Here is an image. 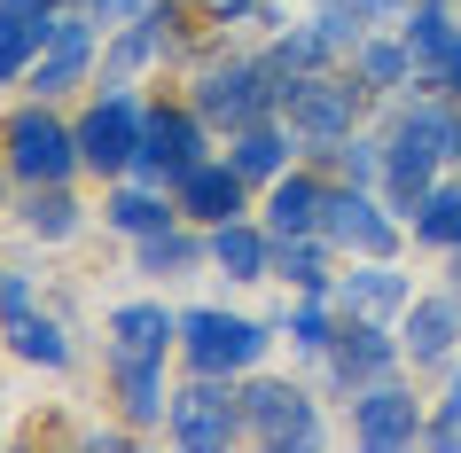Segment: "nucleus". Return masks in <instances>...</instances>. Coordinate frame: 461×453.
Segmentation results:
<instances>
[{"instance_id": "nucleus-25", "label": "nucleus", "mask_w": 461, "mask_h": 453, "mask_svg": "<svg viewBox=\"0 0 461 453\" xmlns=\"http://www.w3.org/2000/svg\"><path fill=\"white\" fill-rule=\"evenodd\" d=\"M110 376L125 391V414L133 422H165L172 399H165V359H110Z\"/></svg>"}, {"instance_id": "nucleus-6", "label": "nucleus", "mask_w": 461, "mask_h": 453, "mask_svg": "<svg viewBox=\"0 0 461 453\" xmlns=\"http://www.w3.org/2000/svg\"><path fill=\"white\" fill-rule=\"evenodd\" d=\"M141 102L125 95V86H102V102L78 118V157H86V172H133V157H141Z\"/></svg>"}, {"instance_id": "nucleus-32", "label": "nucleus", "mask_w": 461, "mask_h": 453, "mask_svg": "<svg viewBox=\"0 0 461 453\" xmlns=\"http://www.w3.org/2000/svg\"><path fill=\"white\" fill-rule=\"evenodd\" d=\"M290 344H297V352H313V359H329V344H337V321H329V305H321V297H305V305L290 313Z\"/></svg>"}, {"instance_id": "nucleus-8", "label": "nucleus", "mask_w": 461, "mask_h": 453, "mask_svg": "<svg viewBox=\"0 0 461 453\" xmlns=\"http://www.w3.org/2000/svg\"><path fill=\"white\" fill-rule=\"evenodd\" d=\"M243 438H258V446H321V414L297 383H250L243 391Z\"/></svg>"}, {"instance_id": "nucleus-27", "label": "nucleus", "mask_w": 461, "mask_h": 453, "mask_svg": "<svg viewBox=\"0 0 461 453\" xmlns=\"http://www.w3.org/2000/svg\"><path fill=\"white\" fill-rule=\"evenodd\" d=\"M329 250H337L329 235H282L274 242V274L297 282L305 297H321V289H329Z\"/></svg>"}, {"instance_id": "nucleus-26", "label": "nucleus", "mask_w": 461, "mask_h": 453, "mask_svg": "<svg viewBox=\"0 0 461 453\" xmlns=\"http://www.w3.org/2000/svg\"><path fill=\"white\" fill-rule=\"evenodd\" d=\"M454 16H446V0H414V8H407V16H399V40H407V48H414V78H422V71H430V63H438V55H446V48H454Z\"/></svg>"}, {"instance_id": "nucleus-1", "label": "nucleus", "mask_w": 461, "mask_h": 453, "mask_svg": "<svg viewBox=\"0 0 461 453\" xmlns=\"http://www.w3.org/2000/svg\"><path fill=\"white\" fill-rule=\"evenodd\" d=\"M446 180V157H438L430 141V125L414 118V102H391V133H384V195H391V212L414 219V204Z\"/></svg>"}, {"instance_id": "nucleus-21", "label": "nucleus", "mask_w": 461, "mask_h": 453, "mask_svg": "<svg viewBox=\"0 0 461 453\" xmlns=\"http://www.w3.org/2000/svg\"><path fill=\"white\" fill-rule=\"evenodd\" d=\"M407 297H414V282L391 258H367V266L344 274V305L352 313H375V321H384V313H407Z\"/></svg>"}, {"instance_id": "nucleus-29", "label": "nucleus", "mask_w": 461, "mask_h": 453, "mask_svg": "<svg viewBox=\"0 0 461 453\" xmlns=\"http://www.w3.org/2000/svg\"><path fill=\"white\" fill-rule=\"evenodd\" d=\"M102 219H110V227H118V235H157V227H172V212H165V195L157 188H118L110 195V204H102Z\"/></svg>"}, {"instance_id": "nucleus-13", "label": "nucleus", "mask_w": 461, "mask_h": 453, "mask_svg": "<svg viewBox=\"0 0 461 453\" xmlns=\"http://www.w3.org/2000/svg\"><path fill=\"white\" fill-rule=\"evenodd\" d=\"M188 165H203V118H195V110H149L133 172H141V180H180Z\"/></svg>"}, {"instance_id": "nucleus-40", "label": "nucleus", "mask_w": 461, "mask_h": 453, "mask_svg": "<svg viewBox=\"0 0 461 453\" xmlns=\"http://www.w3.org/2000/svg\"><path fill=\"white\" fill-rule=\"evenodd\" d=\"M0 188H8V180H0Z\"/></svg>"}, {"instance_id": "nucleus-36", "label": "nucleus", "mask_w": 461, "mask_h": 453, "mask_svg": "<svg viewBox=\"0 0 461 453\" xmlns=\"http://www.w3.org/2000/svg\"><path fill=\"white\" fill-rule=\"evenodd\" d=\"M16 313H32V274H8L0 266V321H16Z\"/></svg>"}, {"instance_id": "nucleus-23", "label": "nucleus", "mask_w": 461, "mask_h": 453, "mask_svg": "<svg viewBox=\"0 0 461 453\" xmlns=\"http://www.w3.org/2000/svg\"><path fill=\"white\" fill-rule=\"evenodd\" d=\"M352 71H360L367 95H399V86H414V48L407 40H360L352 48Z\"/></svg>"}, {"instance_id": "nucleus-4", "label": "nucleus", "mask_w": 461, "mask_h": 453, "mask_svg": "<svg viewBox=\"0 0 461 453\" xmlns=\"http://www.w3.org/2000/svg\"><path fill=\"white\" fill-rule=\"evenodd\" d=\"M274 336L243 313H180V352H188L195 376H235V367H258Z\"/></svg>"}, {"instance_id": "nucleus-18", "label": "nucleus", "mask_w": 461, "mask_h": 453, "mask_svg": "<svg viewBox=\"0 0 461 453\" xmlns=\"http://www.w3.org/2000/svg\"><path fill=\"white\" fill-rule=\"evenodd\" d=\"M321 204H329V188H321L313 172H282V180H267V235H321Z\"/></svg>"}, {"instance_id": "nucleus-12", "label": "nucleus", "mask_w": 461, "mask_h": 453, "mask_svg": "<svg viewBox=\"0 0 461 453\" xmlns=\"http://www.w3.org/2000/svg\"><path fill=\"white\" fill-rule=\"evenodd\" d=\"M407 359V344L375 321V313H352L337 329V344H329V367H337V383H352V391H367V383H384L391 367Z\"/></svg>"}, {"instance_id": "nucleus-31", "label": "nucleus", "mask_w": 461, "mask_h": 453, "mask_svg": "<svg viewBox=\"0 0 461 453\" xmlns=\"http://www.w3.org/2000/svg\"><path fill=\"white\" fill-rule=\"evenodd\" d=\"M24 227L40 242H63V235H78V204L63 188H32V204H24Z\"/></svg>"}, {"instance_id": "nucleus-10", "label": "nucleus", "mask_w": 461, "mask_h": 453, "mask_svg": "<svg viewBox=\"0 0 461 453\" xmlns=\"http://www.w3.org/2000/svg\"><path fill=\"white\" fill-rule=\"evenodd\" d=\"M422 422H430V414H422V399H414L407 383H367L360 399H352V438H360V446H375V453H399V446H414V438H422Z\"/></svg>"}, {"instance_id": "nucleus-28", "label": "nucleus", "mask_w": 461, "mask_h": 453, "mask_svg": "<svg viewBox=\"0 0 461 453\" xmlns=\"http://www.w3.org/2000/svg\"><path fill=\"white\" fill-rule=\"evenodd\" d=\"M8 344H16V359H32V367H71V336H63V321H48V313H16V321H8Z\"/></svg>"}, {"instance_id": "nucleus-17", "label": "nucleus", "mask_w": 461, "mask_h": 453, "mask_svg": "<svg viewBox=\"0 0 461 453\" xmlns=\"http://www.w3.org/2000/svg\"><path fill=\"white\" fill-rule=\"evenodd\" d=\"M180 344V313L165 305H118L110 313V359H165Z\"/></svg>"}, {"instance_id": "nucleus-35", "label": "nucleus", "mask_w": 461, "mask_h": 453, "mask_svg": "<svg viewBox=\"0 0 461 453\" xmlns=\"http://www.w3.org/2000/svg\"><path fill=\"white\" fill-rule=\"evenodd\" d=\"M414 86H438V95H461V32H454V48L438 55V63H430L422 78H414Z\"/></svg>"}, {"instance_id": "nucleus-22", "label": "nucleus", "mask_w": 461, "mask_h": 453, "mask_svg": "<svg viewBox=\"0 0 461 453\" xmlns=\"http://www.w3.org/2000/svg\"><path fill=\"white\" fill-rule=\"evenodd\" d=\"M407 227H414L422 250H446V258H454V250H461V180H438V188L414 204Z\"/></svg>"}, {"instance_id": "nucleus-37", "label": "nucleus", "mask_w": 461, "mask_h": 453, "mask_svg": "<svg viewBox=\"0 0 461 453\" xmlns=\"http://www.w3.org/2000/svg\"><path fill=\"white\" fill-rule=\"evenodd\" d=\"M212 24H243V16H258V0H195Z\"/></svg>"}, {"instance_id": "nucleus-3", "label": "nucleus", "mask_w": 461, "mask_h": 453, "mask_svg": "<svg viewBox=\"0 0 461 453\" xmlns=\"http://www.w3.org/2000/svg\"><path fill=\"white\" fill-rule=\"evenodd\" d=\"M78 165H86V157H78V125L48 118V110H16V118H8V172H16V180L63 188Z\"/></svg>"}, {"instance_id": "nucleus-30", "label": "nucleus", "mask_w": 461, "mask_h": 453, "mask_svg": "<svg viewBox=\"0 0 461 453\" xmlns=\"http://www.w3.org/2000/svg\"><path fill=\"white\" fill-rule=\"evenodd\" d=\"M321 157L337 165L344 188H384V141H360V133H344V141H329Z\"/></svg>"}, {"instance_id": "nucleus-5", "label": "nucleus", "mask_w": 461, "mask_h": 453, "mask_svg": "<svg viewBox=\"0 0 461 453\" xmlns=\"http://www.w3.org/2000/svg\"><path fill=\"white\" fill-rule=\"evenodd\" d=\"M360 71L352 78H321V71H305V78H290V125H297V141H313V149H329V141H344L352 125H360Z\"/></svg>"}, {"instance_id": "nucleus-16", "label": "nucleus", "mask_w": 461, "mask_h": 453, "mask_svg": "<svg viewBox=\"0 0 461 453\" xmlns=\"http://www.w3.org/2000/svg\"><path fill=\"white\" fill-rule=\"evenodd\" d=\"M48 32H55V0H0V86L32 78Z\"/></svg>"}, {"instance_id": "nucleus-20", "label": "nucleus", "mask_w": 461, "mask_h": 453, "mask_svg": "<svg viewBox=\"0 0 461 453\" xmlns=\"http://www.w3.org/2000/svg\"><path fill=\"white\" fill-rule=\"evenodd\" d=\"M290 149H297V125L258 118V125L235 133V157H227V165L243 172V180H282V172H290Z\"/></svg>"}, {"instance_id": "nucleus-2", "label": "nucleus", "mask_w": 461, "mask_h": 453, "mask_svg": "<svg viewBox=\"0 0 461 453\" xmlns=\"http://www.w3.org/2000/svg\"><path fill=\"white\" fill-rule=\"evenodd\" d=\"M282 102H290V78H274L267 63H219V71H203V86H195V118L243 133V125L274 118Z\"/></svg>"}, {"instance_id": "nucleus-14", "label": "nucleus", "mask_w": 461, "mask_h": 453, "mask_svg": "<svg viewBox=\"0 0 461 453\" xmlns=\"http://www.w3.org/2000/svg\"><path fill=\"white\" fill-rule=\"evenodd\" d=\"M399 344H407L414 367H446V359H461V297H454V289L407 297V313H399Z\"/></svg>"}, {"instance_id": "nucleus-9", "label": "nucleus", "mask_w": 461, "mask_h": 453, "mask_svg": "<svg viewBox=\"0 0 461 453\" xmlns=\"http://www.w3.org/2000/svg\"><path fill=\"white\" fill-rule=\"evenodd\" d=\"M321 235L337 242V250H352V258H391V250H399V227L384 219L375 188H329V204H321Z\"/></svg>"}, {"instance_id": "nucleus-38", "label": "nucleus", "mask_w": 461, "mask_h": 453, "mask_svg": "<svg viewBox=\"0 0 461 453\" xmlns=\"http://www.w3.org/2000/svg\"><path fill=\"white\" fill-rule=\"evenodd\" d=\"M454 297H461V250H454Z\"/></svg>"}, {"instance_id": "nucleus-24", "label": "nucleus", "mask_w": 461, "mask_h": 453, "mask_svg": "<svg viewBox=\"0 0 461 453\" xmlns=\"http://www.w3.org/2000/svg\"><path fill=\"white\" fill-rule=\"evenodd\" d=\"M195 266H212V235H180V227H157V235H141V274H165V282H180V274H195Z\"/></svg>"}, {"instance_id": "nucleus-15", "label": "nucleus", "mask_w": 461, "mask_h": 453, "mask_svg": "<svg viewBox=\"0 0 461 453\" xmlns=\"http://www.w3.org/2000/svg\"><path fill=\"white\" fill-rule=\"evenodd\" d=\"M243 172L219 165V157H203V165H188L180 180H172V204L195 219V227H227V219H243Z\"/></svg>"}, {"instance_id": "nucleus-7", "label": "nucleus", "mask_w": 461, "mask_h": 453, "mask_svg": "<svg viewBox=\"0 0 461 453\" xmlns=\"http://www.w3.org/2000/svg\"><path fill=\"white\" fill-rule=\"evenodd\" d=\"M165 422H172L180 446H235V438H243V391L227 376H195L188 391L172 399Z\"/></svg>"}, {"instance_id": "nucleus-19", "label": "nucleus", "mask_w": 461, "mask_h": 453, "mask_svg": "<svg viewBox=\"0 0 461 453\" xmlns=\"http://www.w3.org/2000/svg\"><path fill=\"white\" fill-rule=\"evenodd\" d=\"M212 266L227 282H267L274 274V235L250 227V219H227V227H212Z\"/></svg>"}, {"instance_id": "nucleus-11", "label": "nucleus", "mask_w": 461, "mask_h": 453, "mask_svg": "<svg viewBox=\"0 0 461 453\" xmlns=\"http://www.w3.org/2000/svg\"><path fill=\"white\" fill-rule=\"evenodd\" d=\"M102 48V16L86 8V16H55L48 32V48H40V63H32V95L55 102V95H71L78 78H86V63H95Z\"/></svg>"}, {"instance_id": "nucleus-34", "label": "nucleus", "mask_w": 461, "mask_h": 453, "mask_svg": "<svg viewBox=\"0 0 461 453\" xmlns=\"http://www.w3.org/2000/svg\"><path fill=\"white\" fill-rule=\"evenodd\" d=\"M313 32L329 40V55H344V48H360V40H367V24L352 16V8H344V0H329V8H321V16H313Z\"/></svg>"}, {"instance_id": "nucleus-39", "label": "nucleus", "mask_w": 461, "mask_h": 453, "mask_svg": "<svg viewBox=\"0 0 461 453\" xmlns=\"http://www.w3.org/2000/svg\"><path fill=\"white\" fill-rule=\"evenodd\" d=\"M78 8H95V0H78Z\"/></svg>"}, {"instance_id": "nucleus-33", "label": "nucleus", "mask_w": 461, "mask_h": 453, "mask_svg": "<svg viewBox=\"0 0 461 453\" xmlns=\"http://www.w3.org/2000/svg\"><path fill=\"white\" fill-rule=\"evenodd\" d=\"M422 438H430V446H461V359H446V399H438V414L422 422Z\"/></svg>"}]
</instances>
